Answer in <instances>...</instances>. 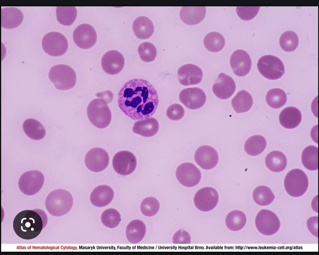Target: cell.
<instances>
[{
    "label": "cell",
    "instance_id": "13",
    "mask_svg": "<svg viewBox=\"0 0 319 255\" xmlns=\"http://www.w3.org/2000/svg\"><path fill=\"white\" fill-rule=\"evenodd\" d=\"M109 160L108 154L105 150L100 148H95L87 153L85 158V163L90 170L98 172L107 167Z\"/></svg>",
    "mask_w": 319,
    "mask_h": 255
},
{
    "label": "cell",
    "instance_id": "17",
    "mask_svg": "<svg viewBox=\"0 0 319 255\" xmlns=\"http://www.w3.org/2000/svg\"><path fill=\"white\" fill-rule=\"evenodd\" d=\"M230 64L234 73L239 77L247 75L251 67L250 55L242 50H236L233 53L230 58Z\"/></svg>",
    "mask_w": 319,
    "mask_h": 255
},
{
    "label": "cell",
    "instance_id": "8",
    "mask_svg": "<svg viewBox=\"0 0 319 255\" xmlns=\"http://www.w3.org/2000/svg\"><path fill=\"white\" fill-rule=\"evenodd\" d=\"M255 225L258 231L265 235H271L279 229L280 223L277 215L270 210L262 209L257 215Z\"/></svg>",
    "mask_w": 319,
    "mask_h": 255
},
{
    "label": "cell",
    "instance_id": "20",
    "mask_svg": "<svg viewBox=\"0 0 319 255\" xmlns=\"http://www.w3.org/2000/svg\"><path fill=\"white\" fill-rule=\"evenodd\" d=\"M178 78L180 83L184 86L195 85L202 80V72L198 66L192 64L184 65L178 70Z\"/></svg>",
    "mask_w": 319,
    "mask_h": 255
},
{
    "label": "cell",
    "instance_id": "1",
    "mask_svg": "<svg viewBox=\"0 0 319 255\" xmlns=\"http://www.w3.org/2000/svg\"><path fill=\"white\" fill-rule=\"evenodd\" d=\"M117 102L124 114L133 120H141L155 113L159 98L156 89L149 82L135 78L122 86L118 94Z\"/></svg>",
    "mask_w": 319,
    "mask_h": 255
},
{
    "label": "cell",
    "instance_id": "22",
    "mask_svg": "<svg viewBox=\"0 0 319 255\" xmlns=\"http://www.w3.org/2000/svg\"><path fill=\"white\" fill-rule=\"evenodd\" d=\"M1 17V26L7 29L14 28L18 26L23 18L21 11L14 7L2 8Z\"/></svg>",
    "mask_w": 319,
    "mask_h": 255
},
{
    "label": "cell",
    "instance_id": "45",
    "mask_svg": "<svg viewBox=\"0 0 319 255\" xmlns=\"http://www.w3.org/2000/svg\"><path fill=\"white\" fill-rule=\"evenodd\" d=\"M307 226L310 232L314 236L318 237V217L313 216L309 218L307 221Z\"/></svg>",
    "mask_w": 319,
    "mask_h": 255
},
{
    "label": "cell",
    "instance_id": "12",
    "mask_svg": "<svg viewBox=\"0 0 319 255\" xmlns=\"http://www.w3.org/2000/svg\"><path fill=\"white\" fill-rule=\"evenodd\" d=\"M44 177L41 172L31 170L23 173L20 177L18 185L24 193L32 194L38 191L44 183Z\"/></svg>",
    "mask_w": 319,
    "mask_h": 255
},
{
    "label": "cell",
    "instance_id": "11",
    "mask_svg": "<svg viewBox=\"0 0 319 255\" xmlns=\"http://www.w3.org/2000/svg\"><path fill=\"white\" fill-rule=\"evenodd\" d=\"M112 164L115 171L117 173L122 175H127L135 170L137 164L136 159L132 153L122 151L114 155Z\"/></svg>",
    "mask_w": 319,
    "mask_h": 255
},
{
    "label": "cell",
    "instance_id": "15",
    "mask_svg": "<svg viewBox=\"0 0 319 255\" xmlns=\"http://www.w3.org/2000/svg\"><path fill=\"white\" fill-rule=\"evenodd\" d=\"M179 99L180 102L187 108L195 110L204 105L206 97L202 89L195 87L183 90L179 93Z\"/></svg>",
    "mask_w": 319,
    "mask_h": 255
},
{
    "label": "cell",
    "instance_id": "18",
    "mask_svg": "<svg viewBox=\"0 0 319 255\" xmlns=\"http://www.w3.org/2000/svg\"><path fill=\"white\" fill-rule=\"evenodd\" d=\"M124 64L123 55L115 50L107 52L103 55L101 60L103 70L110 75H115L120 73L122 69Z\"/></svg>",
    "mask_w": 319,
    "mask_h": 255
},
{
    "label": "cell",
    "instance_id": "25",
    "mask_svg": "<svg viewBox=\"0 0 319 255\" xmlns=\"http://www.w3.org/2000/svg\"><path fill=\"white\" fill-rule=\"evenodd\" d=\"M132 28L135 35L140 39H146L150 37L154 29L151 20L144 16L139 17L135 19Z\"/></svg>",
    "mask_w": 319,
    "mask_h": 255
},
{
    "label": "cell",
    "instance_id": "9",
    "mask_svg": "<svg viewBox=\"0 0 319 255\" xmlns=\"http://www.w3.org/2000/svg\"><path fill=\"white\" fill-rule=\"evenodd\" d=\"M176 178L179 183L184 186L192 187L200 182L201 175L199 170L193 164L185 163L177 168Z\"/></svg>",
    "mask_w": 319,
    "mask_h": 255
},
{
    "label": "cell",
    "instance_id": "35",
    "mask_svg": "<svg viewBox=\"0 0 319 255\" xmlns=\"http://www.w3.org/2000/svg\"><path fill=\"white\" fill-rule=\"evenodd\" d=\"M56 12L57 21L64 26H69L72 24L77 15L76 9L74 6H57Z\"/></svg>",
    "mask_w": 319,
    "mask_h": 255
},
{
    "label": "cell",
    "instance_id": "14",
    "mask_svg": "<svg viewBox=\"0 0 319 255\" xmlns=\"http://www.w3.org/2000/svg\"><path fill=\"white\" fill-rule=\"evenodd\" d=\"M73 38L75 44L79 47L83 49H88L92 47L96 42L97 33L92 26L83 24L75 29Z\"/></svg>",
    "mask_w": 319,
    "mask_h": 255
},
{
    "label": "cell",
    "instance_id": "32",
    "mask_svg": "<svg viewBox=\"0 0 319 255\" xmlns=\"http://www.w3.org/2000/svg\"><path fill=\"white\" fill-rule=\"evenodd\" d=\"M302 161L307 169L314 171L318 169V149L313 145L307 147L303 151Z\"/></svg>",
    "mask_w": 319,
    "mask_h": 255
},
{
    "label": "cell",
    "instance_id": "19",
    "mask_svg": "<svg viewBox=\"0 0 319 255\" xmlns=\"http://www.w3.org/2000/svg\"><path fill=\"white\" fill-rule=\"evenodd\" d=\"M236 88V84L233 79L224 73H221L218 75L213 84L212 90L217 97L226 99L233 94Z\"/></svg>",
    "mask_w": 319,
    "mask_h": 255
},
{
    "label": "cell",
    "instance_id": "40",
    "mask_svg": "<svg viewBox=\"0 0 319 255\" xmlns=\"http://www.w3.org/2000/svg\"><path fill=\"white\" fill-rule=\"evenodd\" d=\"M160 207L158 201L153 197L145 198L141 202L140 210L144 215L151 217L155 215L159 211Z\"/></svg>",
    "mask_w": 319,
    "mask_h": 255
},
{
    "label": "cell",
    "instance_id": "42",
    "mask_svg": "<svg viewBox=\"0 0 319 255\" xmlns=\"http://www.w3.org/2000/svg\"><path fill=\"white\" fill-rule=\"evenodd\" d=\"M260 7H237L236 12L238 16L245 21L253 18L257 14Z\"/></svg>",
    "mask_w": 319,
    "mask_h": 255
},
{
    "label": "cell",
    "instance_id": "31",
    "mask_svg": "<svg viewBox=\"0 0 319 255\" xmlns=\"http://www.w3.org/2000/svg\"><path fill=\"white\" fill-rule=\"evenodd\" d=\"M266 144L264 137L259 135H254L247 139L244 144V149L248 154L256 156L264 151Z\"/></svg>",
    "mask_w": 319,
    "mask_h": 255
},
{
    "label": "cell",
    "instance_id": "39",
    "mask_svg": "<svg viewBox=\"0 0 319 255\" xmlns=\"http://www.w3.org/2000/svg\"><path fill=\"white\" fill-rule=\"evenodd\" d=\"M101 220L105 226L113 228L117 226L120 223L121 215L116 210L113 208L108 209L102 213Z\"/></svg>",
    "mask_w": 319,
    "mask_h": 255
},
{
    "label": "cell",
    "instance_id": "38",
    "mask_svg": "<svg viewBox=\"0 0 319 255\" xmlns=\"http://www.w3.org/2000/svg\"><path fill=\"white\" fill-rule=\"evenodd\" d=\"M298 38L297 34L290 31L283 33L279 39L280 47L287 52L294 51L298 46Z\"/></svg>",
    "mask_w": 319,
    "mask_h": 255
},
{
    "label": "cell",
    "instance_id": "23",
    "mask_svg": "<svg viewBox=\"0 0 319 255\" xmlns=\"http://www.w3.org/2000/svg\"><path fill=\"white\" fill-rule=\"evenodd\" d=\"M114 192L109 186L101 185L95 187L90 196L92 204L96 207H103L108 205L112 201Z\"/></svg>",
    "mask_w": 319,
    "mask_h": 255
},
{
    "label": "cell",
    "instance_id": "27",
    "mask_svg": "<svg viewBox=\"0 0 319 255\" xmlns=\"http://www.w3.org/2000/svg\"><path fill=\"white\" fill-rule=\"evenodd\" d=\"M146 232L144 223L139 220L131 221L126 229V234L128 241L132 244L137 243L143 238Z\"/></svg>",
    "mask_w": 319,
    "mask_h": 255
},
{
    "label": "cell",
    "instance_id": "5",
    "mask_svg": "<svg viewBox=\"0 0 319 255\" xmlns=\"http://www.w3.org/2000/svg\"><path fill=\"white\" fill-rule=\"evenodd\" d=\"M284 186L287 192L293 197H299L304 194L308 186V178L302 170L294 169L286 175Z\"/></svg>",
    "mask_w": 319,
    "mask_h": 255
},
{
    "label": "cell",
    "instance_id": "26",
    "mask_svg": "<svg viewBox=\"0 0 319 255\" xmlns=\"http://www.w3.org/2000/svg\"><path fill=\"white\" fill-rule=\"evenodd\" d=\"M159 129V124L157 120L154 118L136 122L132 128L136 134L145 137H150L155 135Z\"/></svg>",
    "mask_w": 319,
    "mask_h": 255
},
{
    "label": "cell",
    "instance_id": "6",
    "mask_svg": "<svg viewBox=\"0 0 319 255\" xmlns=\"http://www.w3.org/2000/svg\"><path fill=\"white\" fill-rule=\"evenodd\" d=\"M257 66L262 75L269 79H278L284 73L283 62L279 58L273 55H269L262 57L259 59Z\"/></svg>",
    "mask_w": 319,
    "mask_h": 255
},
{
    "label": "cell",
    "instance_id": "34",
    "mask_svg": "<svg viewBox=\"0 0 319 255\" xmlns=\"http://www.w3.org/2000/svg\"><path fill=\"white\" fill-rule=\"evenodd\" d=\"M253 198L255 202L260 206L271 204L275 198V196L271 189L265 186H260L253 191Z\"/></svg>",
    "mask_w": 319,
    "mask_h": 255
},
{
    "label": "cell",
    "instance_id": "43",
    "mask_svg": "<svg viewBox=\"0 0 319 255\" xmlns=\"http://www.w3.org/2000/svg\"><path fill=\"white\" fill-rule=\"evenodd\" d=\"M185 111L183 108L180 104H174L168 108L166 115L168 117L173 120L181 119L184 116Z\"/></svg>",
    "mask_w": 319,
    "mask_h": 255
},
{
    "label": "cell",
    "instance_id": "16",
    "mask_svg": "<svg viewBox=\"0 0 319 255\" xmlns=\"http://www.w3.org/2000/svg\"><path fill=\"white\" fill-rule=\"evenodd\" d=\"M194 159L200 167L206 170L214 168L217 164L219 159L216 150L207 145L202 146L198 149L195 153Z\"/></svg>",
    "mask_w": 319,
    "mask_h": 255
},
{
    "label": "cell",
    "instance_id": "30",
    "mask_svg": "<svg viewBox=\"0 0 319 255\" xmlns=\"http://www.w3.org/2000/svg\"><path fill=\"white\" fill-rule=\"evenodd\" d=\"M23 128L25 134L30 138L38 140L43 138L45 134V129L38 120L32 118L26 120L23 124Z\"/></svg>",
    "mask_w": 319,
    "mask_h": 255
},
{
    "label": "cell",
    "instance_id": "41",
    "mask_svg": "<svg viewBox=\"0 0 319 255\" xmlns=\"http://www.w3.org/2000/svg\"><path fill=\"white\" fill-rule=\"evenodd\" d=\"M138 52L141 59L145 62L153 61L157 55L155 47L149 42H144L140 44L138 47Z\"/></svg>",
    "mask_w": 319,
    "mask_h": 255
},
{
    "label": "cell",
    "instance_id": "36",
    "mask_svg": "<svg viewBox=\"0 0 319 255\" xmlns=\"http://www.w3.org/2000/svg\"><path fill=\"white\" fill-rule=\"evenodd\" d=\"M203 43L206 48L212 52L221 50L225 45V40L222 35L216 32L207 34L205 37Z\"/></svg>",
    "mask_w": 319,
    "mask_h": 255
},
{
    "label": "cell",
    "instance_id": "24",
    "mask_svg": "<svg viewBox=\"0 0 319 255\" xmlns=\"http://www.w3.org/2000/svg\"><path fill=\"white\" fill-rule=\"evenodd\" d=\"M301 120L300 111L294 107L290 106L284 108L279 116V120L281 125L288 129L297 127L300 123Z\"/></svg>",
    "mask_w": 319,
    "mask_h": 255
},
{
    "label": "cell",
    "instance_id": "46",
    "mask_svg": "<svg viewBox=\"0 0 319 255\" xmlns=\"http://www.w3.org/2000/svg\"><path fill=\"white\" fill-rule=\"evenodd\" d=\"M96 95L97 97L104 99L107 103L111 102L113 98L112 93L109 90L98 93L96 94Z\"/></svg>",
    "mask_w": 319,
    "mask_h": 255
},
{
    "label": "cell",
    "instance_id": "2",
    "mask_svg": "<svg viewBox=\"0 0 319 255\" xmlns=\"http://www.w3.org/2000/svg\"><path fill=\"white\" fill-rule=\"evenodd\" d=\"M14 230L19 237L30 240L37 237L43 228L40 215L36 212L26 210L18 213L15 217L13 224Z\"/></svg>",
    "mask_w": 319,
    "mask_h": 255
},
{
    "label": "cell",
    "instance_id": "10",
    "mask_svg": "<svg viewBox=\"0 0 319 255\" xmlns=\"http://www.w3.org/2000/svg\"><path fill=\"white\" fill-rule=\"evenodd\" d=\"M219 199L218 193L214 188L205 187L199 190L194 197V203L199 210L204 212L213 209L217 205Z\"/></svg>",
    "mask_w": 319,
    "mask_h": 255
},
{
    "label": "cell",
    "instance_id": "4",
    "mask_svg": "<svg viewBox=\"0 0 319 255\" xmlns=\"http://www.w3.org/2000/svg\"><path fill=\"white\" fill-rule=\"evenodd\" d=\"M49 78L58 89L64 90L73 88L76 82V75L74 70L69 66L60 64L52 67Z\"/></svg>",
    "mask_w": 319,
    "mask_h": 255
},
{
    "label": "cell",
    "instance_id": "21",
    "mask_svg": "<svg viewBox=\"0 0 319 255\" xmlns=\"http://www.w3.org/2000/svg\"><path fill=\"white\" fill-rule=\"evenodd\" d=\"M206 12V7L204 6H183L181 8L180 17L185 24L194 25L199 23L204 19Z\"/></svg>",
    "mask_w": 319,
    "mask_h": 255
},
{
    "label": "cell",
    "instance_id": "28",
    "mask_svg": "<svg viewBox=\"0 0 319 255\" xmlns=\"http://www.w3.org/2000/svg\"><path fill=\"white\" fill-rule=\"evenodd\" d=\"M266 167L270 171L279 172L283 171L287 164V159L285 155L282 152L274 151L269 153L265 159Z\"/></svg>",
    "mask_w": 319,
    "mask_h": 255
},
{
    "label": "cell",
    "instance_id": "29",
    "mask_svg": "<svg viewBox=\"0 0 319 255\" xmlns=\"http://www.w3.org/2000/svg\"><path fill=\"white\" fill-rule=\"evenodd\" d=\"M253 103L251 95L244 89L238 92L231 102L233 108L237 113L248 111L251 107Z\"/></svg>",
    "mask_w": 319,
    "mask_h": 255
},
{
    "label": "cell",
    "instance_id": "44",
    "mask_svg": "<svg viewBox=\"0 0 319 255\" xmlns=\"http://www.w3.org/2000/svg\"><path fill=\"white\" fill-rule=\"evenodd\" d=\"M172 240L174 244H189L191 237L187 231L180 229L174 234Z\"/></svg>",
    "mask_w": 319,
    "mask_h": 255
},
{
    "label": "cell",
    "instance_id": "7",
    "mask_svg": "<svg viewBox=\"0 0 319 255\" xmlns=\"http://www.w3.org/2000/svg\"><path fill=\"white\" fill-rule=\"evenodd\" d=\"M42 45L44 51L53 56L63 55L68 48V43L65 37L57 32L46 34L42 39Z\"/></svg>",
    "mask_w": 319,
    "mask_h": 255
},
{
    "label": "cell",
    "instance_id": "37",
    "mask_svg": "<svg viewBox=\"0 0 319 255\" xmlns=\"http://www.w3.org/2000/svg\"><path fill=\"white\" fill-rule=\"evenodd\" d=\"M287 100L285 92L279 88L270 90L266 96V100L268 105L274 109L279 108L284 106Z\"/></svg>",
    "mask_w": 319,
    "mask_h": 255
},
{
    "label": "cell",
    "instance_id": "3",
    "mask_svg": "<svg viewBox=\"0 0 319 255\" xmlns=\"http://www.w3.org/2000/svg\"><path fill=\"white\" fill-rule=\"evenodd\" d=\"M107 103L103 99L96 98L92 100L87 107V115L88 119L98 128H105L111 122L112 114Z\"/></svg>",
    "mask_w": 319,
    "mask_h": 255
},
{
    "label": "cell",
    "instance_id": "47",
    "mask_svg": "<svg viewBox=\"0 0 319 255\" xmlns=\"http://www.w3.org/2000/svg\"><path fill=\"white\" fill-rule=\"evenodd\" d=\"M311 206L314 211L318 212V195L313 198L311 203Z\"/></svg>",
    "mask_w": 319,
    "mask_h": 255
},
{
    "label": "cell",
    "instance_id": "33",
    "mask_svg": "<svg viewBox=\"0 0 319 255\" xmlns=\"http://www.w3.org/2000/svg\"><path fill=\"white\" fill-rule=\"evenodd\" d=\"M246 222L245 214L239 210L231 211L226 215L225 219L227 227L233 231H237L242 229L245 225Z\"/></svg>",
    "mask_w": 319,
    "mask_h": 255
}]
</instances>
